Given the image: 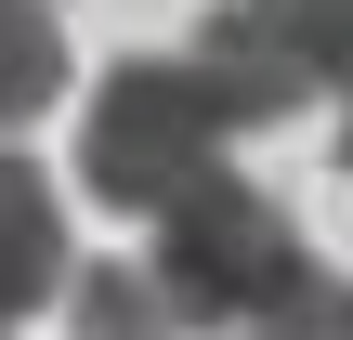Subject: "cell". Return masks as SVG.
I'll return each instance as SVG.
<instances>
[{
    "instance_id": "9c48e42d",
    "label": "cell",
    "mask_w": 353,
    "mask_h": 340,
    "mask_svg": "<svg viewBox=\"0 0 353 340\" xmlns=\"http://www.w3.org/2000/svg\"><path fill=\"white\" fill-rule=\"evenodd\" d=\"M0 340H13V328H0Z\"/></svg>"
},
{
    "instance_id": "ba28073f",
    "label": "cell",
    "mask_w": 353,
    "mask_h": 340,
    "mask_svg": "<svg viewBox=\"0 0 353 340\" xmlns=\"http://www.w3.org/2000/svg\"><path fill=\"white\" fill-rule=\"evenodd\" d=\"M341 170H353V92H341Z\"/></svg>"
},
{
    "instance_id": "277c9868",
    "label": "cell",
    "mask_w": 353,
    "mask_h": 340,
    "mask_svg": "<svg viewBox=\"0 0 353 340\" xmlns=\"http://www.w3.org/2000/svg\"><path fill=\"white\" fill-rule=\"evenodd\" d=\"M65 197L39 183V157L0 144V328H26L39 301H65Z\"/></svg>"
},
{
    "instance_id": "8992f818",
    "label": "cell",
    "mask_w": 353,
    "mask_h": 340,
    "mask_svg": "<svg viewBox=\"0 0 353 340\" xmlns=\"http://www.w3.org/2000/svg\"><path fill=\"white\" fill-rule=\"evenodd\" d=\"M65 314H79V340H183L144 262H92V275H65Z\"/></svg>"
},
{
    "instance_id": "52a82bcc",
    "label": "cell",
    "mask_w": 353,
    "mask_h": 340,
    "mask_svg": "<svg viewBox=\"0 0 353 340\" xmlns=\"http://www.w3.org/2000/svg\"><path fill=\"white\" fill-rule=\"evenodd\" d=\"M249 340H353V288L327 275V262H314V288H301V301H288L275 328H249Z\"/></svg>"
},
{
    "instance_id": "6da1fadb",
    "label": "cell",
    "mask_w": 353,
    "mask_h": 340,
    "mask_svg": "<svg viewBox=\"0 0 353 340\" xmlns=\"http://www.w3.org/2000/svg\"><path fill=\"white\" fill-rule=\"evenodd\" d=\"M144 275H157V301H170V328H275L301 288H314V249H301V223L262 197V183H196L183 210H157V249H144Z\"/></svg>"
},
{
    "instance_id": "7a4b0ae2",
    "label": "cell",
    "mask_w": 353,
    "mask_h": 340,
    "mask_svg": "<svg viewBox=\"0 0 353 340\" xmlns=\"http://www.w3.org/2000/svg\"><path fill=\"white\" fill-rule=\"evenodd\" d=\"M223 144H236V118L210 105V79L183 66V52H144V66H118L105 92H92V131H79V183L105 197V210H183L196 183H223Z\"/></svg>"
},
{
    "instance_id": "5b68a950",
    "label": "cell",
    "mask_w": 353,
    "mask_h": 340,
    "mask_svg": "<svg viewBox=\"0 0 353 340\" xmlns=\"http://www.w3.org/2000/svg\"><path fill=\"white\" fill-rule=\"evenodd\" d=\"M52 92H65V26H52V0H0V144H13Z\"/></svg>"
},
{
    "instance_id": "3957f363",
    "label": "cell",
    "mask_w": 353,
    "mask_h": 340,
    "mask_svg": "<svg viewBox=\"0 0 353 340\" xmlns=\"http://www.w3.org/2000/svg\"><path fill=\"white\" fill-rule=\"evenodd\" d=\"M183 66L210 79V105L236 131H275V118L353 92V0H210Z\"/></svg>"
}]
</instances>
